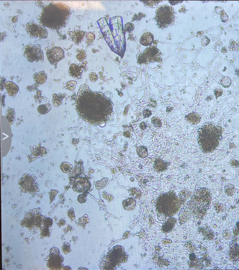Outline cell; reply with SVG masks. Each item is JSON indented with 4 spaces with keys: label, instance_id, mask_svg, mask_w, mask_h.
Returning <instances> with one entry per match:
<instances>
[{
    "label": "cell",
    "instance_id": "obj_1",
    "mask_svg": "<svg viewBox=\"0 0 239 270\" xmlns=\"http://www.w3.org/2000/svg\"><path fill=\"white\" fill-rule=\"evenodd\" d=\"M86 86L80 87L76 97L78 114L84 121L93 124L105 121L111 113V102L103 94L92 91Z\"/></svg>",
    "mask_w": 239,
    "mask_h": 270
},
{
    "label": "cell",
    "instance_id": "obj_2",
    "mask_svg": "<svg viewBox=\"0 0 239 270\" xmlns=\"http://www.w3.org/2000/svg\"><path fill=\"white\" fill-rule=\"evenodd\" d=\"M71 10L61 2H51L44 6L39 17L41 25L51 30H60L65 27L70 18Z\"/></svg>",
    "mask_w": 239,
    "mask_h": 270
},
{
    "label": "cell",
    "instance_id": "obj_3",
    "mask_svg": "<svg viewBox=\"0 0 239 270\" xmlns=\"http://www.w3.org/2000/svg\"><path fill=\"white\" fill-rule=\"evenodd\" d=\"M223 129L212 124L204 125L198 133V143L201 149L204 153L214 151L219 145Z\"/></svg>",
    "mask_w": 239,
    "mask_h": 270
},
{
    "label": "cell",
    "instance_id": "obj_4",
    "mask_svg": "<svg viewBox=\"0 0 239 270\" xmlns=\"http://www.w3.org/2000/svg\"><path fill=\"white\" fill-rule=\"evenodd\" d=\"M210 192L206 188H201L195 192L191 202L192 211L198 219H202L210 208L212 200Z\"/></svg>",
    "mask_w": 239,
    "mask_h": 270
},
{
    "label": "cell",
    "instance_id": "obj_5",
    "mask_svg": "<svg viewBox=\"0 0 239 270\" xmlns=\"http://www.w3.org/2000/svg\"><path fill=\"white\" fill-rule=\"evenodd\" d=\"M174 18V10L169 5L161 6L156 11L155 19L157 24L161 28H166L172 24Z\"/></svg>",
    "mask_w": 239,
    "mask_h": 270
},
{
    "label": "cell",
    "instance_id": "obj_6",
    "mask_svg": "<svg viewBox=\"0 0 239 270\" xmlns=\"http://www.w3.org/2000/svg\"><path fill=\"white\" fill-rule=\"evenodd\" d=\"M23 55L29 62H43L44 60L43 51L40 44H29L23 50Z\"/></svg>",
    "mask_w": 239,
    "mask_h": 270
},
{
    "label": "cell",
    "instance_id": "obj_7",
    "mask_svg": "<svg viewBox=\"0 0 239 270\" xmlns=\"http://www.w3.org/2000/svg\"><path fill=\"white\" fill-rule=\"evenodd\" d=\"M26 30L28 35L31 38L45 39L48 37V31L46 28L31 21L26 24Z\"/></svg>",
    "mask_w": 239,
    "mask_h": 270
},
{
    "label": "cell",
    "instance_id": "obj_8",
    "mask_svg": "<svg viewBox=\"0 0 239 270\" xmlns=\"http://www.w3.org/2000/svg\"><path fill=\"white\" fill-rule=\"evenodd\" d=\"M47 59L52 65L56 66L65 57L64 51L61 47L54 46L46 51Z\"/></svg>",
    "mask_w": 239,
    "mask_h": 270
},
{
    "label": "cell",
    "instance_id": "obj_9",
    "mask_svg": "<svg viewBox=\"0 0 239 270\" xmlns=\"http://www.w3.org/2000/svg\"><path fill=\"white\" fill-rule=\"evenodd\" d=\"M87 62H83L80 64L72 63L70 66L69 73L72 78L80 79L82 76L84 72L86 70Z\"/></svg>",
    "mask_w": 239,
    "mask_h": 270
},
{
    "label": "cell",
    "instance_id": "obj_10",
    "mask_svg": "<svg viewBox=\"0 0 239 270\" xmlns=\"http://www.w3.org/2000/svg\"><path fill=\"white\" fill-rule=\"evenodd\" d=\"M89 183L87 179L84 178H79L76 179L73 184V189L78 192H83L88 190Z\"/></svg>",
    "mask_w": 239,
    "mask_h": 270
},
{
    "label": "cell",
    "instance_id": "obj_11",
    "mask_svg": "<svg viewBox=\"0 0 239 270\" xmlns=\"http://www.w3.org/2000/svg\"><path fill=\"white\" fill-rule=\"evenodd\" d=\"M68 33L73 42L76 45L80 43L84 40V38H86L87 34L86 31L79 30L69 31Z\"/></svg>",
    "mask_w": 239,
    "mask_h": 270
},
{
    "label": "cell",
    "instance_id": "obj_12",
    "mask_svg": "<svg viewBox=\"0 0 239 270\" xmlns=\"http://www.w3.org/2000/svg\"><path fill=\"white\" fill-rule=\"evenodd\" d=\"M20 185L24 189L27 188V190H30V188L31 190L32 188H34L35 186L34 179L32 177L28 175L22 177L20 181Z\"/></svg>",
    "mask_w": 239,
    "mask_h": 270
},
{
    "label": "cell",
    "instance_id": "obj_13",
    "mask_svg": "<svg viewBox=\"0 0 239 270\" xmlns=\"http://www.w3.org/2000/svg\"><path fill=\"white\" fill-rule=\"evenodd\" d=\"M5 89L9 95L11 97H14L19 91V86L11 81H7L4 84Z\"/></svg>",
    "mask_w": 239,
    "mask_h": 270
},
{
    "label": "cell",
    "instance_id": "obj_14",
    "mask_svg": "<svg viewBox=\"0 0 239 270\" xmlns=\"http://www.w3.org/2000/svg\"><path fill=\"white\" fill-rule=\"evenodd\" d=\"M230 259L233 261H239V244L233 243L230 247Z\"/></svg>",
    "mask_w": 239,
    "mask_h": 270
},
{
    "label": "cell",
    "instance_id": "obj_15",
    "mask_svg": "<svg viewBox=\"0 0 239 270\" xmlns=\"http://www.w3.org/2000/svg\"><path fill=\"white\" fill-rule=\"evenodd\" d=\"M33 79L38 84H43L47 80V75L44 71H40L33 75Z\"/></svg>",
    "mask_w": 239,
    "mask_h": 270
},
{
    "label": "cell",
    "instance_id": "obj_16",
    "mask_svg": "<svg viewBox=\"0 0 239 270\" xmlns=\"http://www.w3.org/2000/svg\"><path fill=\"white\" fill-rule=\"evenodd\" d=\"M153 35L150 32H146L142 35L140 42L142 45L148 46L152 43L153 41Z\"/></svg>",
    "mask_w": 239,
    "mask_h": 270
},
{
    "label": "cell",
    "instance_id": "obj_17",
    "mask_svg": "<svg viewBox=\"0 0 239 270\" xmlns=\"http://www.w3.org/2000/svg\"><path fill=\"white\" fill-rule=\"evenodd\" d=\"M186 118L187 121L192 124H197L200 121V117L196 112L189 113L186 116Z\"/></svg>",
    "mask_w": 239,
    "mask_h": 270
},
{
    "label": "cell",
    "instance_id": "obj_18",
    "mask_svg": "<svg viewBox=\"0 0 239 270\" xmlns=\"http://www.w3.org/2000/svg\"><path fill=\"white\" fill-rule=\"evenodd\" d=\"M136 205L135 201L132 198L127 199L123 202V207L127 211H131L134 209Z\"/></svg>",
    "mask_w": 239,
    "mask_h": 270
},
{
    "label": "cell",
    "instance_id": "obj_19",
    "mask_svg": "<svg viewBox=\"0 0 239 270\" xmlns=\"http://www.w3.org/2000/svg\"><path fill=\"white\" fill-rule=\"evenodd\" d=\"M52 108V105L49 104H41L38 107V111L40 114H45L51 110Z\"/></svg>",
    "mask_w": 239,
    "mask_h": 270
},
{
    "label": "cell",
    "instance_id": "obj_20",
    "mask_svg": "<svg viewBox=\"0 0 239 270\" xmlns=\"http://www.w3.org/2000/svg\"><path fill=\"white\" fill-rule=\"evenodd\" d=\"M86 38V44L87 46H89L95 40V35L92 32L88 33Z\"/></svg>",
    "mask_w": 239,
    "mask_h": 270
},
{
    "label": "cell",
    "instance_id": "obj_21",
    "mask_svg": "<svg viewBox=\"0 0 239 270\" xmlns=\"http://www.w3.org/2000/svg\"><path fill=\"white\" fill-rule=\"evenodd\" d=\"M53 104L55 105V106H58L60 104L63 100V95L61 94H54L53 96Z\"/></svg>",
    "mask_w": 239,
    "mask_h": 270
},
{
    "label": "cell",
    "instance_id": "obj_22",
    "mask_svg": "<svg viewBox=\"0 0 239 270\" xmlns=\"http://www.w3.org/2000/svg\"><path fill=\"white\" fill-rule=\"evenodd\" d=\"M60 168L61 170L64 173H67L71 170L72 169V166L69 163L64 162L62 163L60 166Z\"/></svg>",
    "mask_w": 239,
    "mask_h": 270
},
{
    "label": "cell",
    "instance_id": "obj_23",
    "mask_svg": "<svg viewBox=\"0 0 239 270\" xmlns=\"http://www.w3.org/2000/svg\"><path fill=\"white\" fill-rule=\"evenodd\" d=\"M225 193L229 196H232L235 191L234 186L230 184L226 185V187H225Z\"/></svg>",
    "mask_w": 239,
    "mask_h": 270
},
{
    "label": "cell",
    "instance_id": "obj_24",
    "mask_svg": "<svg viewBox=\"0 0 239 270\" xmlns=\"http://www.w3.org/2000/svg\"><path fill=\"white\" fill-rule=\"evenodd\" d=\"M137 152L140 157L144 158L148 155V151L145 147L142 146L137 149Z\"/></svg>",
    "mask_w": 239,
    "mask_h": 270
},
{
    "label": "cell",
    "instance_id": "obj_25",
    "mask_svg": "<svg viewBox=\"0 0 239 270\" xmlns=\"http://www.w3.org/2000/svg\"><path fill=\"white\" fill-rule=\"evenodd\" d=\"M77 60L80 62H82L87 58V54L86 51L83 50L79 51V52L76 55Z\"/></svg>",
    "mask_w": 239,
    "mask_h": 270
},
{
    "label": "cell",
    "instance_id": "obj_26",
    "mask_svg": "<svg viewBox=\"0 0 239 270\" xmlns=\"http://www.w3.org/2000/svg\"><path fill=\"white\" fill-rule=\"evenodd\" d=\"M165 165L164 162L160 159H158L155 162V168L159 170H162L165 169L166 167Z\"/></svg>",
    "mask_w": 239,
    "mask_h": 270
},
{
    "label": "cell",
    "instance_id": "obj_27",
    "mask_svg": "<svg viewBox=\"0 0 239 270\" xmlns=\"http://www.w3.org/2000/svg\"><path fill=\"white\" fill-rule=\"evenodd\" d=\"M221 84L225 88L229 87L230 85L231 84V80L230 78L228 77H224L221 81Z\"/></svg>",
    "mask_w": 239,
    "mask_h": 270
},
{
    "label": "cell",
    "instance_id": "obj_28",
    "mask_svg": "<svg viewBox=\"0 0 239 270\" xmlns=\"http://www.w3.org/2000/svg\"><path fill=\"white\" fill-rule=\"evenodd\" d=\"M202 233L207 239L211 240L213 239V238H214V234L211 230H204V231Z\"/></svg>",
    "mask_w": 239,
    "mask_h": 270
},
{
    "label": "cell",
    "instance_id": "obj_29",
    "mask_svg": "<svg viewBox=\"0 0 239 270\" xmlns=\"http://www.w3.org/2000/svg\"><path fill=\"white\" fill-rule=\"evenodd\" d=\"M77 84V82L76 81H70L68 82L67 83L66 86L67 89L70 90L71 91H72L76 88Z\"/></svg>",
    "mask_w": 239,
    "mask_h": 270
},
{
    "label": "cell",
    "instance_id": "obj_30",
    "mask_svg": "<svg viewBox=\"0 0 239 270\" xmlns=\"http://www.w3.org/2000/svg\"><path fill=\"white\" fill-rule=\"evenodd\" d=\"M89 78L92 82H95L98 80V76L94 72H91L89 74Z\"/></svg>",
    "mask_w": 239,
    "mask_h": 270
},
{
    "label": "cell",
    "instance_id": "obj_31",
    "mask_svg": "<svg viewBox=\"0 0 239 270\" xmlns=\"http://www.w3.org/2000/svg\"><path fill=\"white\" fill-rule=\"evenodd\" d=\"M152 123L157 127H160L162 125L161 121L157 118H153L152 119Z\"/></svg>",
    "mask_w": 239,
    "mask_h": 270
},
{
    "label": "cell",
    "instance_id": "obj_32",
    "mask_svg": "<svg viewBox=\"0 0 239 270\" xmlns=\"http://www.w3.org/2000/svg\"><path fill=\"white\" fill-rule=\"evenodd\" d=\"M231 166L235 168H238L239 167V162L236 160H231L230 162Z\"/></svg>",
    "mask_w": 239,
    "mask_h": 270
},
{
    "label": "cell",
    "instance_id": "obj_33",
    "mask_svg": "<svg viewBox=\"0 0 239 270\" xmlns=\"http://www.w3.org/2000/svg\"><path fill=\"white\" fill-rule=\"evenodd\" d=\"M209 42V39L208 38H207V37H204V38L202 40V45H203L204 46H205L208 44Z\"/></svg>",
    "mask_w": 239,
    "mask_h": 270
},
{
    "label": "cell",
    "instance_id": "obj_34",
    "mask_svg": "<svg viewBox=\"0 0 239 270\" xmlns=\"http://www.w3.org/2000/svg\"><path fill=\"white\" fill-rule=\"evenodd\" d=\"M215 209H216V211H217L218 213H219L220 211H224L223 206L221 205V204H219V203H217L216 205H215Z\"/></svg>",
    "mask_w": 239,
    "mask_h": 270
},
{
    "label": "cell",
    "instance_id": "obj_35",
    "mask_svg": "<svg viewBox=\"0 0 239 270\" xmlns=\"http://www.w3.org/2000/svg\"><path fill=\"white\" fill-rule=\"evenodd\" d=\"M223 236L224 238L226 239H229L231 237V233L229 231H225L223 233Z\"/></svg>",
    "mask_w": 239,
    "mask_h": 270
},
{
    "label": "cell",
    "instance_id": "obj_36",
    "mask_svg": "<svg viewBox=\"0 0 239 270\" xmlns=\"http://www.w3.org/2000/svg\"><path fill=\"white\" fill-rule=\"evenodd\" d=\"M151 112L149 110L146 109L144 110L143 112V116L145 117H150V116L151 115Z\"/></svg>",
    "mask_w": 239,
    "mask_h": 270
},
{
    "label": "cell",
    "instance_id": "obj_37",
    "mask_svg": "<svg viewBox=\"0 0 239 270\" xmlns=\"http://www.w3.org/2000/svg\"><path fill=\"white\" fill-rule=\"evenodd\" d=\"M222 94V91L221 89H217L215 91V94L216 95V99L220 97Z\"/></svg>",
    "mask_w": 239,
    "mask_h": 270
},
{
    "label": "cell",
    "instance_id": "obj_38",
    "mask_svg": "<svg viewBox=\"0 0 239 270\" xmlns=\"http://www.w3.org/2000/svg\"><path fill=\"white\" fill-rule=\"evenodd\" d=\"M221 18L223 22L226 21L228 20V15H227V14L224 12H223V14H222L221 16Z\"/></svg>",
    "mask_w": 239,
    "mask_h": 270
},
{
    "label": "cell",
    "instance_id": "obj_39",
    "mask_svg": "<svg viewBox=\"0 0 239 270\" xmlns=\"http://www.w3.org/2000/svg\"><path fill=\"white\" fill-rule=\"evenodd\" d=\"M223 11H224V10L221 7H217L216 9H215V11L218 14H220L222 13L223 12Z\"/></svg>",
    "mask_w": 239,
    "mask_h": 270
},
{
    "label": "cell",
    "instance_id": "obj_40",
    "mask_svg": "<svg viewBox=\"0 0 239 270\" xmlns=\"http://www.w3.org/2000/svg\"><path fill=\"white\" fill-rule=\"evenodd\" d=\"M140 127L142 129H144L146 127V124L144 123H142L140 125Z\"/></svg>",
    "mask_w": 239,
    "mask_h": 270
},
{
    "label": "cell",
    "instance_id": "obj_41",
    "mask_svg": "<svg viewBox=\"0 0 239 270\" xmlns=\"http://www.w3.org/2000/svg\"><path fill=\"white\" fill-rule=\"evenodd\" d=\"M236 226H237V230H238V232L239 233V221L237 223V224H236Z\"/></svg>",
    "mask_w": 239,
    "mask_h": 270
}]
</instances>
